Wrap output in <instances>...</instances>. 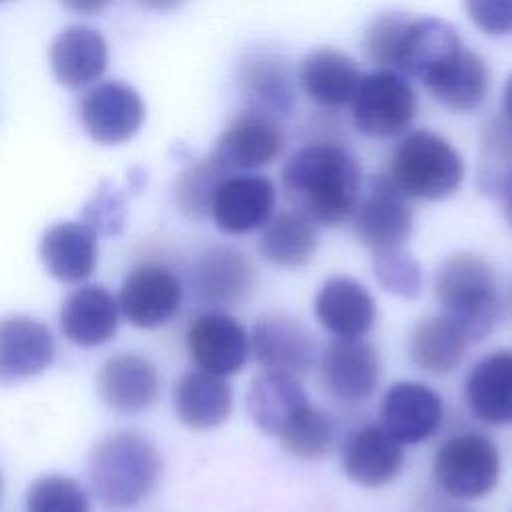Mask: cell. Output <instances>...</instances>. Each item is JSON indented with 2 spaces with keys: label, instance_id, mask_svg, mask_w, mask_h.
I'll return each mask as SVG.
<instances>
[{
  "label": "cell",
  "instance_id": "obj_1",
  "mask_svg": "<svg viewBox=\"0 0 512 512\" xmlns=\"http://www.w3.org/2000/svg\"><path fill=\"white\" fill-rule=\"evenodd\" d=\"M280 182L292 208L320 226L346 222L362 194V172L356 158L332 140L298 148L282 166Z\"/></svg>",
  "mask_w": 512,
  "mask_h": 512
},
{
  "label": "cell",
  "instance_id": "obj_2",
  "mask_svg": "<svg viewBox=\"0 0 512 512\" xmlns=\"http://www.w3.org/2000/svg\"><path fill=\"white\" fill-rule=\"evenodd\" d=\"M246 408L254 426L296 458L316 460L332 448V422L308 400L296 376L264 370L248 386Z\"/></svg>",
  "mask_w": 512,
  "mask_h": 512
},
{
  "label": "cell",
  "instance_id": "obj_3",
  "mask_svg": "<svg viewBox=\"0 0 512 512\" xmlns=\"http://www.w3.org/2000/svg\"><path fill=\"white\" fill-rule=\"evenodd\" d=\"M162 460L142 434L120 430L104 436L88 456L90 484L108 508H130L156 486Z\"/></svg>",
  "mask_w": 512,
  "mask_h": 512
},
{
  "label": "cell",
  "instance_id": "obj_4",
  "mask_svg": "<svg viewBox=\"0 0 512 512\" xmlns=\"http://www.w3.org/2000/svg\"><path fill=\"white\" fill-rule=\"evenodd\" d=\"M434 296L468 340L486 338L502 316L492 266L474 252H452L434 272Z\"/></svg>",
  "mask_w": 512,
  "mask_h": 512
},
{
  "label": "cell",
  "instance_id": "obj_5",
  "mask_svg": "<svg viewBox=\"0 0 512 512\" xmlns=\"http://www.w3.org/2000/svg\"><path fill=\"white\" fill-rule=\"evenodd\" d=\"M388 178L408 198L436 202L452 196L460 188L464 160L440 134L412 130L392 150Z\"/></svg>",
  "mask_w": 512,
  "mask_h": 512
},
{
  "label": "cell",
  "instance_id": "obj_6",
  "mask_svg": "<svg viewBox=\"0 0 512 512\" xmlns=\"http://www.w3.org/2000/svg\"><path fill=\"white\" fill-rule=\"evenodd\" d=\"M500 452L480 432H460L446 438L432 460L436 486L460 500H476L490 494L500 480Z\"/></svg>",
  "mask_w": 512,
  "mask_h": 512
},
{
  "label": "cell",
  "instance_id": "obj_7",
  "mask_svg": "<svg viewBox=\"0 0 512 512\" xmlns=\"http://www.w3.org/2000/svg\"><path fill=\"white\" fill-rule=\"evenodd\" d=\"M354 126L370 138H394L416 118L418 98L406 76L380 68L360 78L350 100Z\"/></svg>",
  "mask_w": 512,
  "mask_h": 512
},
{
  "label": "cell",
  "instance_id": "obj_8",
  "mask_svg": "<svg viewBox=\"0 0 512 512\" xmlns=\"http://www.w3.org/2000/svg\"><path fill=\"white\" fill-rule=\"evenodd\" d=\"M350 218L358 242L372 254L404 248L414 228V210L408 196L388 174L370 178Z\"/></svg>",
  "mask_w": 512,
  "mask_h": 512
},
{
  "label": "cell",
  "instance_id": "obj_9",
  "mask_svg": "<svg viewBox=\"0 0 512 512\" xmlns=\"http://www.w3.org/2000/svg\"><path fill=\"white\" fill-rule=\"evenodd\" d=\"M282 148L284 132L278 118L246 106L226 126L210 156L232 174L272 164Z\"/></svg>",
  "mask_w": 512,
  "mask_h": 512
},
{
  "label": "cell",
  "instance_id": "obj_10",
  "mask_svg": "<svg viewBox=\"0 0 512 512\" xmlns=\"http://www.w3.org/2000/svg\"><path fill=\"white\" fill-rule=\"evenodd\" d=\"M186 348L198 370L226 378L250 358V336L238 318L212 310L190 322Z\"/></svg>",
  "mask_w": 512,
  "mask_h": 512
},
{
  "label": "cell",
  "instance_id": "obj_11",
  "mask_svg": "<svg viewBox=\"0 0 512 512\" xmlns=\"http://www.w3.org/2000/svg\"><path fill=\"white\" fill-rule=\"evenodd\" d=\"M250 354L270 372L304 376L316 360L314 336L290 314H266L256 320L250 334Z\"/></svg>",
  "mask_w": 512,
  "mask_h": 512
},
{
  "label": "cell",
  "instance_id": "obj_12",
  "mask_svg": "<svg viewBox=\"0 0 512 512\" xmlns=\"http://www.w3.org/2000/svg\"><path fill=\"white\" fill-rule=\"evenodd\" d=\"M146 108L140 94L122 82H102L80 100V120L88 136L106 146L128 142L142 126Z\"/></svg>",
  "mask_w": 512,
  "mask_h": 512
},
{
  "label": "cell",
  "instance_id": "obj_13",
  "mask_svg": "<svg viewBox=\"0 0 512 512\" xmlns=\"http://www.w3.org/2000/svg\"><path fill=\"white\" fill-rule=\"evenodd\" d=\"M116 302L130 324L156 328L178 312L182 284L172 270L160 264H142L124 278Z\"/></svg>",
  "mask_w": 512,
  "mask_h": 512
},
{
  "label": "cell",
  "instance_id": "obj_14",
  "mask_svg": "<svg viewBox=\"0 0 512 512\" xmlns=\"http://www.w3.org/2000/svg\"><path fill=\"white\" fill-rule=\"evenodd\" d=\"M274 208L276 188L266 176L230 174L216 190L210 216L222 232L242 236L262 228Z\"/></svg>",
  "mask_w": 512,
  "mask_h": 512
},
{
  "label": "cell",
  "instance_id": "obj_15",
  "mask_svg": "<svg viewBox=\"0 0 512 512\" xmlns=\"http://www.w3.org/2000/svg\"><path fill=\"white\" fill-rule=\"evenodd\" d=\"M444 404L438 392L422 382L392 384L382 400V426L400 444L430 440L442 424Z\"/></svg>",
  "mask_w": 512,
  "mask_h": 512
},
{
  "label": "cell",
  "instance_id": "obj_16",
  "mask_svg": "<svg viewBox=\"0 0 512 512\" xmlns=\"http://www.w3.org/2000/svg\"><path fill=\"white\" fill-rule=\"evenodd\" d=\"M322 378L332 396L360 402L374 394L380 382V354L364 338H336L322 352Z\"/></svg>",
  "mask_w": 512,
  "mask_h": 512
},
{
  "label": "cell",
  "instance_id": "obj_17",
  "mask_svg": "<svg viewBox=\"0 0 512 512\" xmlns=\"http://www.w3.org/2000/svg\"><path fill=\"white\" fill-rule=\"evenodd\" d=\"M340 464L346 478L354 484L380 488L400 474L404 466V450L384 426L364 424L346 434Z\"/></svg>",
  "mask_w": 512,
  "mask_h": 512
},
{
  "label": "cell",
  "instance_id": "obj_18",
  "mask_svg": "<svg viewBox=\"0 0 512 512\" xmlns=\"http://www.w3.org/2000/svg\"><path fill=\"white\" fill-rule=\"evenodd\" d=\"M462 40L446 20L424 16L410 20L400 40L394 70L422 84L462 52Z\"/></svg>",
  "mask_w": 512,
  "mask_h": 512
},
{
  "label": "cell",
  "instance_id": "obj_19",
  "mask_svg": "<svg viewBox=\"0 0 512 512\" xmlns=\"http://www.w3.org/2000/svg\"><path fill=\"white\" fill-rule=\"evenodd\" d=\"M236 80L248 108H256L274 118H284L294 110V76L282 54L272 50L248 52L238 64Z\"/></svg>",
  "mask_w": 512,
  "mask_h": 512
},
{
  "label": "cell",
  "instance_id": "obj_20",
  "mask_svg": "<svg viewBox=\"0 0 512 512\" xmlns=\"http://www.w3.org/2000/svg\"><path fill=\"white\" fill-rule=\"evenodd\" d=\"M314 316L336 338H364L376 322L378 306L362 282L332 276L314 296Z\"/></svg>",
  "mask_w": 512,
  "mask_h": 512
},
{
  "label": "cell",
  "instance_id": "obj_21",
  "mask_svg": "<svg viewBox=\"0 0 512 512\" xmlns=\"http://www.w3.org/2000/svg\"><path fill=\"white\" fill-rule=\"evenodd\" d=\"M254 284L250 258L234 246L208 248L190 270L194 296L212 306H230L242 302Z\"/></svg>",
  "mask_w": 512,
  "mask_h": 512
},
{
  "label": "cell",
  "instance_id": "obj_22",
  "mask_svg": "<svg viewBox=\"0 0 512 512\" xmlns=\"http://www.w3.org/2000/svg\"><path fill=\"white\" fill-rule=\"evenodd\" d=\"M56 354L52 332L30 316L0 320V382L12 384L44 372Z\"/></svg>",
  "mask_w": 512,
  "mask_h": 512
},
{
  "label": "cell",
  "instance_id": "obj_23",
  "mask_svg": "<svg viewBox=\"0 0 512 512\" xmlns=\"http://www.w3.org/2000/svg\"><path fill=\"white\" fill-rule=\"evenodd\" d=\"M102 402L120 414H136L154 404L160 392L156 366L132 352L110 356L96 376Z\"/></svg>",
  "mask_w": 512,
  "mask_h": 512
},
{
  "label": "cell",
  "instance_id": "obj_24",
  "mask_svg": "<svg viewBox=\"0 0 512 512\" xmlns=\"http://www.w3.org/2000/svg\"><path fill=\"white\" fill-rule=\"evenodd\" d=\"M464 398L472 416L488 426L512 424V350L480 358L464 380Z\"/></svg>",
  "mask_w": 512,
  "mask_h": 512
},
{
  "label": "cell",
  "instance_id": "obj_25",
  "mask_svg": "<svg viewBox=\"0 0 512 512\" xmlns=\"http://www.w3.org/2000/svg\"><path fill=\"white\" fill-rule=\"evenodd\" d=\"M172 404L178 420L186 428L212 430L228 420L234 394L224 376L192 370L176 382Z\"/></svg>",
  "mask_w": 512,
  "mask_h": 512
},
{
  "label": "cell",
  "instance_id": "obj_26",
  "mask_svg": "<svg viewBox=\"0 0 512 512\" xmlns=\"http://www.w3.org/2000/svg\"><path fill=\"white\" fill-rule=\"evenodd\" d=\"M50 64L62 86L82 88L104 74L108 66V44L96 28L68 26L50 46Z\"/></svg>",
  "mask_w": 512,
  "mask_h": 512
},
{
  "label": "cell",
  "instance_id": "obj_27",
  "mask_svg": "<svg viewBox=\"0 0 512 512\" xmlns=\"http://www.w3.org/2000/svg\"><path fill=\"white\" fill-rule=\"evenodd\" d=\"M40 256L56 280L82 282L96 268L98 234L84 222H58L44 232Z\"/></svg>",
  "mask_w": 512,
  "mask_h": 512
},
{
  "label": "cell",
  "instance_id": "obj_28",
  "mask_svg": "<svg viewBox=\"0 0 512 512\" xmlns=\"http://www.w3.org/2000/svg\"><path fill=\"white\" fill-rule=\"evenodd\" d=\"M118 302L96 284H88L72 292L60 310V328L64 336L84 348L108 342L118 328Z\"/></svg>",
  "mask_w": 512,
  "mask_h": 512
},
{
  "label": "cell",
  "instance_id": "obj_29",
  "mask_svg": "<svg viewBox=\"0 0 512 512\" xmlns=\"http://www.w3.org/2000/svg\"><path fill=\"white\" fill-rule=\"evenodd\" d=\"M362 74L358 64L334 48L310 52L298 72L300 86L310 102L322 108H340L348 104L358 88Z\"/></svg>",
  "mask_w": 512,
  "mask_h": 512
},
{
  "label": "cell",
  "instance_id": "obj_30",
  "mask_svg": "<svg viewBox=\"0 0 512 512\" xmlns=\"http://www.w3.org/2000/svg\"><path fill=\"white\" fill-rule=\"evenodd\" d=\"M318 250L316 224L296 208L272 214L258 236L260 256L278 268L298 270L312 262Z\"/></svg>",
  "mask_w": 512,
  "mask_h": 512
},
{
  "label": "cell",
  "instance_id": "obj_31",
  "mask_svg": "<svg viewBox=\"0 0 512 512\" xmlns=\"http://www.w3.org/2000/svg\"><path fill=\"white\" fill-rule=\"evenodd\" d=\"M432 98L450 112H474L490 90V70L472 50L462 52L424 82Z\"/></svg>",
  "mask_w": 512,
  "mask_h": 512
},
{
  "label": "cell",
  "instance_id": "obj_32",
  "mask_svg": "<svg viewBox=\"0 0 512 512\" xmlns=\"http://www.w3.org/2000/svg\"><path fill=\"white\" fill-rule=\"evenodd\" d=\"M468 336L446 314L422 318L410 332L408 356L416 368L428 374H448L462 362Z\"/></svg>",
  "mask_w": 512,
  "mask_h": 512
},
{
  "label": "cell",
  "instance_id": "obj_33",
  "mask_svg": "<svg viewBox=\"0 0 512 512\" xmlns=\"http://www.w3.org/2000/svg\"><path fill=\"white\" fill-rule=\"evenodd\" d=\"M226 176H230V172H226L212 156L194 162L176 182L174 198L178 208L190 218L208 216L216 190Z\"/></svg>",
  "mask_w": 512,
  "mask_h": 512
},
{
  "label": "cell",
  "instance_id": "obj_34",
  "mask_svg": "<svg viewBox=\"0 0 512 512\" xmlns=\"http://www.w3.org/2000/svg\"><path fill=\"white\" fill-rule=\"evenodd\" d=\"M482 162L478 182L486 192L500 190L508 174H512V122L502 114L482 128Z\"/></svg>",
  "mask_w": 512,
  "mask_h": 512
},
{
  "label": "cell",
  "instance_id": "obj_35",
  "mask_svg": "<svg viewBox=\"0 0 512 512\" xmlns=\"http://www.w3.org/2000/svg\"><path fill=\"white\" fill-rule=\"evenodd\" d=\"M372 272L378 284L386 292L398 298L414 300L422 294V288H424L422 266L404 248L372 254Z\"/></svg>",
  "mask_w": 512,
  "mask_h": 512
},
{
  "label": "cell",
  "instance_id": "obj_36",
  "mask_svg": "<svg viewBox=\"0 0 512 512\" xmlns=\"http://www.w3.org/2000/svg\"><path fill=\"white\" fill-rule=\"evenodd\" d=\"M26 512H90V500L76 480L48 474L28 488Z\"/></svg>",
  "mask_w": 512,
  "mask_h": 512
},
{
  "label": "cell",
  "instance_id": "obj_37",
  "mask_svg": "<svg viewBox=\"0 0 512 512\" xmlns=\"http://www.w3.org/2000/svg\"><path fill=\"white\" fill-rule=\"evenodd\" d=\"M410 18L402 12L378 14L362 34V48L366 56L380 68L394 70L396 52Z\"/></svg>",
  "mask_w": 512,
  "mask_h": 512
},
{
  "label": "cell",
  "instance_id": "obj_38",
  "mask_svg": "<svg viewBox=\"0 0 512 512\" xmlns=\"http://www.w3.org/2000/svg\"><path fill=\"white\" fill-rule=\"evenodd\" d=\"M124 222L122 194L110 184H102L84 208V224L96 234H116Z\"/></svg>",
  "mask_w": 512,
  "mask_h": 512
},
{
  "label": "cell",
  "instance_id": "obj_39",
  "mask_svg": "<svg viewBox=\"0 0 512 512\" xmlns=\"http://www.w3.org/2000/svg\"><path fill=\"white\" fill-rule=\"evenodd\" d=\"M470 22L488 36L512 34V0H464Z\"/></svg>",
  "mask_w": 512,
  "mask_h": 512
},
{
  "label": "cell",
  "instance_id": "obj_40",
  "mask_svg": "<svg viewBox=\"0 0 512 512\" xmlns=\"http://www.w3.org/2000/svg\"><path fill=\"white\" fill-rule=\"evenodd\" d=\"M64 8L76 14H96L104 10L112 0H60Z\"/></svg>",
  "mask_w": 512,
  "mask_h": 512
},
{
  "label": "cell",
  "instance_id": "obj_41",
  "mask_svg": "<svg viewBox=\"0 0 512 512\" xmlns=\"http://www.w3.org/2000/svg\"><path fill=\"white\" fill-rule=\"evenodd\" d=\"M498 194H500V200H502V214H504V220H506V224L512 228V174L506 176V180L502 182Z\"/></svg>",
  "mask_w": 512,
  "mask_h": 512
},
{
  "label": "cell",
  "instance_id": "obj_42",
  "mask_svg": "<svg viewBox=\"0 0 512 512\" xmlns=\"http://www.w3.org/2000/svg\"><path fill=\"white\" fill-rule=\"evenodd\" d=\"M136 2L154 12H172V10L180 8L186 0H136Z\"/></svg>",
  "mask_w": 512,
  "mask_h": 512
},
{
  "label": "cell",
  "instance_id": "obj_43",
  "mask_svg": "<svg viewBox=\"0 0 512 512\" xmlns=\"http://www.w3.org/2000/svg\"><path fill=\"white\" fill-rule=\"evenodd\" d=\"M502 116L512 122V74L508 76L502 92Z\"/></svg>",
  "mask_w": 512,
  "mask_h": 512
},
{
  "label": "cell",
  "instance_id": "obj_44",
  "mask_svg": "<svg viewBox=\"0 0 512 512\" xmlns=\"http://www.w3.org/2000/svg\"><path fill=\"white\" fill-rule=\"evenodd\" d=\"M508 310L512 314V286H510V292H508Z\"/></svg>",
  "mask_w": 512,
  "mask_h": 512
},
{
  "label": "cell",
  "instance_id": "obj_45",
  "mask_svg": "<svg viewBox=\"0 0 512 512\" xmlns=\"http://www.w3.org/2000/svg\"><path fill=\"white\" fill-rule=\"evenodd\" d=\"M0 494H2V480H0Z\"/></svg>",
  "mask_w": 512,
  "mask_h": 512
},
{
  "label": "cell",
  "instance_id": "obj_46",
  "mask_svg": "<svg viewBox=\"0 0 512 512\" xmlns=\"http://www.w3.org/2000/svg\"><path fill=\"white\" fill-rule=\"evenodd\" d=\"M0 2H2V0H0Z\"/></svg>",
  "mask_w": 512,
  "mask_h": 512
}]
</instances>
